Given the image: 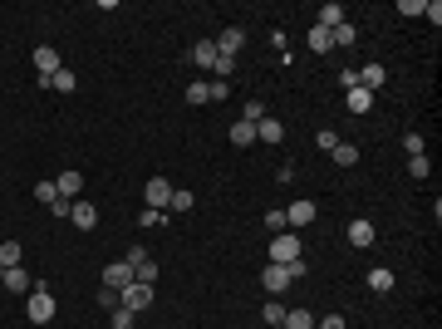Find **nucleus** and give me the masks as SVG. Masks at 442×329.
I'll return each instance as SVG.
<instances>
[{"instance_id":"c85d7f7f","label":"nucleus","mask_w":442,"mask_h":329,"mask_svg":"<svg viewBox=\"0 0 442 329\" xmlns=\"http://www.w3.org/2000/svg\"><path fill=\"white\" fill-rule=\"evenodd\" d=\"M261 315H265V325H285V305H280V295H270Z\"/></svg>"},{"instance_id":"e433bc0d","label":"nucleus","mask_w":442,"mask_h":329,"mask_svg":"<svg viewBox=\"0 0 442 329\" xmlns=\"http://www.w3.org/2000/svg\"><path fill=\"white\" fill-rule=\"evenodd\" d=\"M99 305H104V310H118V290H113V285L99 290Z\"/></svg>"},{"instance_id":"393cba45","label":"nucleus","mask_w":442,"mask_h":329,"mask_svg":"<svg viewBox=\"0 0 442 329\" xmlns=\"http://www.w3.org/2000/svg\"><path fill=\"white\" fill-rule=\"evenodd\" d=\"M231 74H236V59H231V54H217V64H212V79H217V84H226Z\"/></svg>"},{"instance_id":"79ce46f5","label":"nucleus","mask_w":442,"mask_h":329,"mask_svg":"<svg viewBox=\"0 0 442 329\" xmlns=\"http://www.w3.org/2000/svg\"><path fill=\"white\" fill-rule=\"evenodd\" d=\"M315 143H320V148H330V152H334V143H339V133H330V128H325V133H315Z\"/></svg>"},{"instance_id":"4c0bfd02","label":"nucleus","mask_w":442,"mask_h":329,"mask_svg":"<svg viewBox=\"0 0 442 329\" xmlns=\"http://www.w3.org/2000/svg\"><path fill=\"white\" fill-rule=\"evenodd\" d=\"M162 221H167V212H153V207H148V212L138 217V226H162Z\"/></svg>"},{"instance_id":"6ab92c4d","label":"nucleus","mask_w":442,"mask_h":329,"mask_svg":"<svg viewBox=\"0 0 442 329\" xmlns=\"http://www.w3.org/2000/svg\"><path fill=\"white\" fill-rule=\"evenodd\" d=\"M231 143H236V148H251V143H256V123L236 118V123H231Z\"/></svg>"},{"instance_id":"0eeeda50","label":"nucleus","mask_w":442,"mask_h":329,"mask_svg":"<svg viewBox=\"0 0 442 329\" xmlns=\"http://www.w3.org/2000/svg\"><path fill=\"white\" fill-rule=\"evenodd\" d=\"M374 241H378V231H374V221H349V246H354V251H369V246H374Z\"/></svg>"},{"instance_id":"5701e85b","label":"nucleus","mask_w":442,"mask_h":329,"mask_svg":"<svg viewBox=\"0 0 442 329\" xmlns=\"http://www.w3.org/2000/svg\"><path fill=\"white\" fill-rule=\"evenodd\" d=\"M330 40H334V49H349V44H354V40H359V30H354V25H349V20H344V25H339V30H330Z\"/></svg>"},{"instance_id":"f03ea898","label":"nucleus","mask_w":442,"mask_h":329,"mask_svg":"<svg viewBox=\"0 0 442 329\" xmlns=\"http://www.w3.org/2000/svg\"><path fill=\"white\" fill-rule=\"evenodd\" d=\"M25 310H30V320H35V325H49L59 305H54V295H49V285H35V290H30V300H25Z\"/></svg>"},{"instance_id":"2f4dec72","label":"nucleus","mask_w":442,"mask_h":329,"mask_svg":"<svg viewBox=\"0 0 442 329\" xmlns=\"http://www.w3.org/2000/svg\"><path fill=\"white\" fill-rule=\"evenodd\" d=\"M265 231H270V236H280V231H290V221H285V212H265Z\"/></svg>"},{"instance_id":"412c9836","label":"nucleus","mask_w":442,"mask_h":329,"mask_svg":"<svg viewBox=\"0 0 442 329\" xmlns=\"http://www.w3.org/2000/svg\"><path fill=\"white\" fill-rule=\"evenodd\" d=\"M187 104L197 109V104H212V79H192V89H187Z\"/></svg>"},{"instance_id":"2eb2a0df","label":"nucleus","mask_w":442,"mask_h":329,"mask_svg":"<svg viewBox=\"0 0 442 329\" xmlns=\"http://www.w3.org/2000/svg\"><path fill=\"white\" fill-rule=\"evenodd\" d=\"M344 20H349V15H344V5H339V0L320 5V15H315V25H320V30H339Z\"/></svg>"},{"instance_id":"aec40b11","label":"nucleus","mask_w":442,"mask_h":329,"mask_svg":"<svg viewBox=\"0 0 442 329\" xmlns=\"http://www.w3.org/2000/svg\"><path fill=\"white\" fill-rule=\"evenodd\" d=\"M369 290L388 295V290H393V270H388V265H374V270H369Z\"/></svg>"},{"instance_id":"423d86ee","label":"nucleus","mask_w":442,"mask_h":329,"mask_svg":"<svg viewBox=\"0 0 442 329\" xmlns=\"http://www.w3.org/2000/svg\"><path fill=\"white\" fill-rule=\"evenodd\" d=\"M261 285H265L270 295H280V290H290V285H295V275H290V265H275V261H270V265L261 270Z\"/></svg>"},{"instance_id":"39448f33","label":"nucleus","mask_w":442,"mask_h":329,"mask_svg":"<svg viewBox=\"0 0 442 329\" xmlns=\"http://www.w3.org/2000/svg\"><path fill=\"white\" fill-rule=\"evenodd\" d=\"M143 197H148V207H153V212H167V202H172V182H167V177L157 172V177H148Z\"/></svg>"},{"instance_id":"cd10ccee","label":"nucleus","mask_w":442,"mask_h":329,"mask_svg":"<svg viewBox=\"0 0 442 329\" xmlns=\"http://www.w3.org/2000/svg\"><path fill=\"white\" fill-rule=\"evenodd\" d=\"M35 202H40V207H54V202H59V187H54V182H35Z\"/></svg>"},{"instance_id":"1a4fd4ad","label":"nucleus","mask_w":442,"mask_h":329,"mask_svg":"<svg viewBox=\"0 0 442 329\" xmlns=\"http://www.w3.org/2000/svg\"><path fill=\"white\" fill-rule=\"evenodd\" d=\"M285 221H290V231H300V226H310V221H315V202H310V197H300V202H290V207H285Z\"/></svg>"},{"instance_id":"4468645a","label":"nucleus","mask_w":442,"mask_h":329,"mask_svg":"<svg viewBox=\"0 0 442 329\" xmlns=\"http://www.w3.org/2000/svg\"><path fill=\"white\" fill-rule=\"evenodd\" d=\"M104 285H113V290L133 285V265H128V261H113V265H104Z\"/></svg>"},{"instance_id":"a211bd4d","label":"nucleus","mask_w":442,"mask_h":329,"mask_svg":"<svg viewBox=\"0 0 442 329\" xmlns=\"http://www.w3.org/2000/svg\"><path fill=\"white\" fill-rule=\"evenodd\" d=\"M344 109H349V113H369V109H374V94H369V89H359V84H354V89H349V94H344Z\"/></svg>"},{"instance_id":"ea45409f","label":"nucleus","mask_w":442,"mask_h":329,"mask_svg":"<svg viewBox=\"0 0 442 329\" xmlns=\"http://www.w3.org/2000/svg\"><path fill=\"white\" fill-rule=\"evenodd\" d=\"M423 15H428L433 25H442V5H438V0H423Z\"/></svg>"},{"instance_id":"dca6fc26","label":"nucleus","mask_w":442,"mask_h":329,"mask_svg":"<svg viewBox=\"0 0 442 329\" xmlns=\"http://www.w3.org/2000/svg\"><path fill=\"white\" fill-rule=\"evenodd\" d=\"M0 285H5L10 295H30V290H35V280L25 275V265H15V270H5V280H0Z\"/></svg>"},{"instance_id":"72a5a7b5","label":"nucleus","mask_w":442,"mask_h":329,"mask_svg":"<svg viewBox=\"0 0 442 329\" xmlns=\"http://www.w3.org/2000/svg\"><path fill=\"white\" fill-rule=\"evenodd\" d=\"M403 148H408V157H418V152H428V143H423V133H403Z\"/></svg>"},{"instance_id":"473e14b6","label":"nucleus","mask_w":442,"mask_h":329,"mask_svg":"<svg viewBox=\"0 0 442 329\" xmlns=\"http://www.w3.org/2000/svg\"><path fill=\"white\" fill-rule=\"evenodd\" d=\"M49 89H54V94H69V89H74V74H69V69H59V74L49 79Z\"/></svg>"},{"instance_id":"f704fd0d","label":"nucleus","mask_w":442,"mask_h":329,"mask_svg":"<svg viewBox=\"0 0 442 329\" xmlns=\"http://www.w3.org/2000/svg\"><path fill=\"white\" fill-rule=\"evenodd\" d=\"M192 207V192H172V202H167V212H187Z\"/></svg>"},{"instance_id":"9d476101","label":"nucleus","mask_w":442,"mask_h":329,"mask_svg":"<svg viewBox=\"0 0 442 329\" xmlns=\"http://www.w3.org/2000/svg\"><path fill=\"white\" fill-rule=\"evenodd\" d=\"M69 221H74L79 231H94V226H99V207L79 197V202H74V212H69Z\"/></svg>"},{"instance_id":"c756f323","label":"nucleus","mask_w":442,"mask_h":329,"mask_svg":"<svg viewBox=\"0 0 442 329\" xmlns=\"http://www.w3.org/2000/svg\"><path fill=\"white\" fill-rule=\"evenodd\" d=\"M408 172L423 182V177H433V162H428V152H418V157H408Z\"/></svg>"},{"instance_id":"58836bf2","label":"nucleus","mask_w":442,"mask_h":329,"mask_svg":"<svg viewBox=\"0 0 442 329\" xmlns=\"http://www.w3.org/2000/svg\"><path fill=\"white\" fill-rule=\"evenodd\" d=\"M123 261H128V265H143V261H148V251H143V246H128V251H123Z\"/></svg>"},{"instance_id":"4be33fe9","label":"nucleus","mask_w":442,"mask_h":329,"mask_svg":"<svg viewBox=\"0 0 442 329\" xmlns=\"http://www.w3.org/2000/svg\"><path fill=\"white\" fill-rule=\"evenodd\" d=\"M20 256H25V246H20V241H0V265H5V270H15V265H20Z\"/></svg>"},{"instance_id":"7c9ffc66","label":"nucleus","mask_w":442,"mask_h":329,"mask_svg":"<svg viewBox=\"0 0 442 329\" xmlns=\"http://www.w3.org/2000/svg\"><path fill=\"white\" fill-rule=\"evenodd\" d=\"M133 280H143V285H153V280H157V261L148 256L143 265H133Z\"/></svg>"},{"instance_id":"c9c22d12","label":"nucleus","mask_w":442,"mask_h":329,"mask_svg":"<svg viewBox=\"0 0 442 329\" xmlns=\"http://www.w3.org/2000/svg\"><path fill=\"white\" fill-rule=\"evenodd\" d=\"M133 320H138V315H128V310H123V305H118V310H113V329H133Z\"/></svg>"},{"instance_id":"37998d69","label":"nucleus","mask_w":442,"mask_h":329,"mask_svg":"<svg viewBox=\"0 0 442 329\" xmlns=\"http://www.w3.org/2000/svg\"><path fill=\"white\" fill-rule=\"evenodd\" d=\"M320 329H349V325H344V315H325V320H320Z\"/></svg>"},{"instance_id":"f257e3e1","label":"nucleus","mask_w":442,"mask_h":329,"mask_svg":"<svg viewBox=\"0 0 442 329\" xmlns=\"http://www.w3.org/2000/svg\"><path fill=\"white\" fill-rule=\"evenodd\" d=\"M118 305H123L128 315H143V310H153V285H143V280L123 285V290H118Z\"/></svg>"},{"instance_id":"a878e982","label":"nucleus","mask_w":442,"mask_h":329,"mask_svg":"<svg viewBox=\"0 0 442 329\" xmlns=\"http://www.w3.org/2000/svg\"><path fill=\"white\" fill-rule=\"evenodd\" d=\"M285 329H315V315L310 310H285Z\"/></svg>"},{"instance_id":"9b49d317","label":"nucleus","mask_w":442,"mask_h":329,"mask_svg":"<svg viewBox=\"0 0 442 329\" xmlns=\"http://www.w3.org/2000/svg\"><path fill=\"white\" fill-rule=\"evenodd\" d=\"M187 59H192V69H212V64H217V44H212V40H197V44L187 49Z\"/></svg>"},{"instance_id":"6e6552de","label":"nucleus","mask_w":442,"mask_h":329,"mask_svg":"<svg viewBox=\"0 0 442 329\" xmlns=\"http://www.w3.org/2000/svg\"><path fill=\"white\" fill-rule=\"evenodd\" d=\"M212 44H217V54H231V59H236V54H241V44H246V30H241V25H231V30H221Z\"/></svg>"},{"instance_id":"b1692460","label":"nucleus","mask_w":442,"mask_h":329,"mask_svg":"<svg viewBox=\"0 0 442 329\" xmlns=\"http://www.w3.org/2000/svg\"><path fill=\"white\" fill-rule=\"evenodd\" d=\"M310 49H315V54H334L330 30H320V25H315V30H310Z\"/></svg>"},{"instance_id":"f3484780","label":"nucleus","mask_w":442,"mask_h":329,"mask_svg":"<svg viewBox=\"0 0 442 329\" xmlns=\"http://www.w3.org/2000/svg\"><path fill=\"white\" fill-rule=\"evenodd\" d=\"M383 79H388V74H383V64H364V69H359V89H369V94H378V89H383Z\"/></svg>"},{"instance_id":"7ed1b4c3","label":"nucleus","mask_w":442,"mask_h":329,"mask_svg":"<svg viewBox=\"0 0 442 329\" xmlns=\"http://www.w3.org/2000/svg\"><path fill=\"white\" fill-rule=\"evenodd\" d=\"M59 69H64V64H59V49L40 44V49H35V74H40V89H49V79H54Z\"/></svg>"},{"instance_id":"20e7f679","label":"nucleus","mask_w":442,"mask_h":329,"mask_svg":"<svg viewBox=\"0 0 442 329\" xmlns=\"http://www.w3.org/2000/svg\"><path fill=\"white\" fill-rule=\"evenodd\" d=\"M270 261H275V265H290V261H300V236H295V231H280V236L270 241Z\"/></svg>"},{"instance_id":"a18cd8bd","label":"nucleus","mask_w":442,"mask_h":329,"mask_svg":"<svg viewBox=\"0 0 442 329\" xmlns=\"http://www.w3.org/2000/svg\"><path fill=\"white\" fill-rule=\"evenodd\" d=\"M270 329H285V325H270Z\"/></svg>"},{"instance_id":"a19ab883","label":"nucleus","mask_w":442,"mask_h":329,"mask_svg":"<svg viewBox=\"0 0 442 329\" xmlns=\"http://www.w3.org/2000/svg\"><path fill=\"white\" fill-rule=\"evenodd\" d=\"M261 118H265V104L251 99V104H246V123H261Z\"/></svg>"},{"instance_id":"ddd939ff","label":"nucleus","mask_w":442,"mask_h":329,"mask_svg":"<svg viewBox=\"0 0 442 329\" xmlns=\"http://www.w3.org/2000/svg\"><path fill=\"white\" fill-rule=\"evenodd\" d=\"M54 187H59V197H64V202H79V192H84V172H59V177H54Z\"/></svg>"},{"instance_id":"bb28decb","label":"nucleus","mask_w":442,"mask_h":329,"mask_svg":"<svg viewBox=\"0 0 442 329\" xmlns=\"http://www.w3.org/2000/svg\"><path fill=\"white\" fill-rule=\"evenodd\" d=\"M334 162H339V167H354V162H359V148H354V143H334Z\"/></svg>"},{"instance_id":"c03bdc74","label":"nucleus","mask_w":442,"mask_h":329,"mask_svg":"<svg viewBox=\"0 0 442 329\" xmlns=\"http://www.w3.org/2000/svg\"><path fill=\"white\" fill-rule=\"evenodd\" d=\"M0 280H5V265H0Z\"/></svg>"},{"instance_id":"f8f14e48","label":"nucleus","mask_w":442,"mask_h":329,"mask_svg":"<svg viewBox=\"0 0 442 329\" xmlns=\"http://www.w3.org/2000/svg\"><path fill=\"white\" fill-rule=\"evenodd\" d=\"M280 138H285V123H280V118H270V113H265V118H261V123H256V143H270V148H275V143H280Z\"/></svg>"}]
</instances>
